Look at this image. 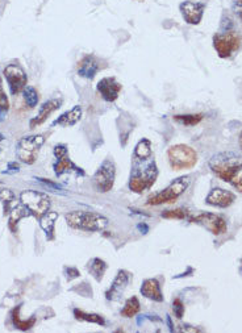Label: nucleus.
Returning a JSON list of instances; mask_svg holds the SVG:
<instances>
[{
	"mask_svg": "<svg viewBox=\"0 0 242 333\" xmlns=\"http://www.w3.org/2000/svg\"><path fill=\"white\" fill-rule=\"evenodd\" d=\"M8 166L11 167V170H8L7 173H17V171H19V170H20V166L17 164H16V162H11V164L8 165Z\"/></svg>",
	"mask_w": 242,
	"mask_h": 333,
	"instance_id": "c9c22d12",
	"label": "nucleus"
},
{
	"mask_svg": "<svg viewBox=\"0 0 242 333\" xmlns=\"http://www.w3.org/2000/svg\"><path fill=\"white\" fill-rule=\"evenodd\" d=\"M190 183H191V176L184 175L180 176L178 180L170 183L169 187L164 190V191L157 192L153 196L148 199L146 204L148 206H160V204H169V203H174L176 199L179 198L180 195L184 194L185 190L189 189Z\"/></svg>",
	"mask_w": 242,
	"mask_h": 333,
	"instance_id": "20e7f679",
	"label": "nucleus"
},
{
	"mask_svg": "<svg viewBox=\"0 0 242 333\" xmlns=\"http://www.w3.org/2000/svg\"><path fill=\"white\" fill-rule=\"evenodd\" d=\"M230 183H232L233 187H234V189H236L237 191L241 192V194H242V175L241 176L237 175L236 178H234V180H233Z\"/></svg>",
	"mask_w": 242,
	"mask_h": 333,
	"instance_id": "72a5a7b5",
	"label": "nucleus"
},
{
	"mask_svg": "<svg viewBox=\"0 0 242 333\" xmlns=\"http://www.w3.org/2000/svg\"><path fill=\"white\" fill-rule=\"evenodd\" d=\"M57 219L58 214L57 212H53V211H47L46 214H44L40 217V226L46 233L47 240L54 239V225H56V220Z\"/></svg>",
	"mask_w": 242,
	"mask_h": 333,
	"instance_id": "412c9836",
	"label": "nucleus"
},
{
	"mask_svg": "<svg viewBox=\"0 0 242 333\" xmlns=\"http://www.w3.org/2000/svg\"><path fill=\"white\" fill-rule=\"evenodd\" d=\"M233 11L242 21V0H233Z\"/></svg>",
	"mask_w": 242,
	"mask_h": 333,
	"instance_id": "2f4dec72",
	"label": "nucleus"
},
{
	"mask_svg": "<svg viewBox=\"0 0 242 333\" xmlns=\"http://www.w3.org/2000/svg\"><path fill=\"white\" fill-rule=\"evenodd\" d=\"M173 311L176 319H182L184 315V304L179 298H176L173 302Z\"/></svg>",
	"mask_w": 242,
	"mask_h": 333,
	"instance_id": "7c9ffc66",
	"label": "nucleus"
},
{
	"mask_svg": "<svg viewBox=\"0 0 242 333\" xmlns=\"http://www.w3.org/2000/svg\"><path fill=\"white\" fill-rule=\"evenodd\" d=\"M13 200H15V195L11 190H0V201L4 204V214L11 212V204H13Z\"/></svg>",
	"mask_w": 242,
	"mask_h": 333,
	"instance_id": "cd10ccee",
	"label": "nucleus"
},
{
	"mask_svg": "<svg viewBox=\"0 0 242 333\" xmlns=\"http://www.w3.org/2000/svg\"><path fill=\"white\" fill-rule=\"evenodd\" d=\"M61 106H62V99H51V100L45 101L41 106V108H40V111H38L37 116L31 120V123H29L31 128H36L37 125L44 124L47 120V117L50 116L54 111H57Z\"/></svg>",
	"mask_w": 242,
	"mask_h": 333,
	"instance_id": "f3484780",
	"label": "nucleus"
},
{
	"mask_svg": "<svg viewBox=\"0 0 242 333\" xmlns=\"http://www.w3.org/2000/svg\"><path fill=\"white\" fill-rule=\"evenodd\" d=\"M167 158L170 162V166L174 170L192 169L198 164V153L195 149L184 144L173 145L167 150Z\"/></svg>",
	"mask_w": 242,
	"mask_h": 333,
	"instance_id": "39448f33",
	"label": "nucleus"
},
{
	"mask_svg": "<svg viewBox=\"0 0 242 333\" xmlns=\"http://www.w3.org/2000/svg\"><path fill=\"white\" fill-rule=\"evenodd\" d=\"M3 74L7 79V83H8L11 94L17 95L21 91H24V88L26 87L28 78H26V74L25 71H24V69H22L20 65H17V63H10V65H7Z\"/></svg>",
	"mask_w": 242,
	"mask_h": 333,
	"instance_id": "9b49d317",
	"label": "nucleus"
},
{
	"mask_svg": "<svg viewBox=\"0 0 242 333\" xmlns=\"http://www.w3.org/2000/svg\"><path fill=\"white\" fill-rule=\"evenodd\" d=\"M20 200H21V204L28 208L31 215H35L38 219L44 214H46L49 208H50V199L44 192L28 190V191L21 192Z\"/></svg>",
	"mask_w": 242,
	"mask_h": 333,
	"instance_id": "0eeeda50",
	"label": "nucleus"
},
{
	"mask_svg": "<svg viewBox=\"0 0 242 333\" xmlns=\"http://www.w3.org/2000/svg\"><path fill=\"white\" fill-rule=\"evenodd\" d=\"M56 158H57V164L54 165V171H56V175L61 176L62 174H65V173H75V174H78V175H85L83 170L80 169V167L76 166V165L74 164L71 160H70L69 154L67 153L62 154V156H60V157H56Z\"/></svg>",
	"mask_w": 242,
	"mask_h": 333,
	"instance_id": "a211bd4d",
	"label": "nucleus"
},
{
	"mask_svg": "<svg viewBox=\"0 0 242 333\" xmlns=\"http://www.w3.org/2000/svg\"><path fill=\"white\" fill-rule=\"evenodd\" d=\"M44 142L45 139L44 136L41 135L22 137L17 144V148H16V156L24 164H35L36 160H37L38 151L44 145Z\"/></svg>",
	"mask_w": 242,
	"mask_h": 333,
	"instance_id": "423d86ee",
	"label": "nucleus"
},
{
	"mask_svg": "<svg viewBox=\"0 0 242 333\" xmlns=\"http://www.w3.org/2000/svg\"><path fill=\"white\" fill-rule=\"evenodd\" d=\"M191 273H194V269H192V267H189V269H187V271H185V273L180 274V275H176L175 278H182V277H185V275H190V274H191Z\"/></svg>",
	"mask_w": 242,
	"mask_h": 333,
	"instance_id": "e433bc0d",
	"label": "nucleus"
},
{
	"mask_svg": "<svg viewBox=\"0 0 242 333\" xmlns=\"http://www.w3.org/2000/svg\"><path fill=\"white\" fill-rule=\"evenodd\" d=\"M107 264L103 260H100V258H92L87 264L88 273L91 274L98 282H100L103 279V275L105 273V270H107Z\"/></svg>",
	"mask_w": 242,
	"mask_h": 333,
	"instance_id": "4be33fe9",
	"label": "nucleus"
},
{
	"mask_svg": "<svg viewBox=\"0 0 242 333\" xmlns=\"http://www.w3.org/2000/svg\"><path fill=\"white\" fill-rule=\"evenodd\" d=\"M141 294L145 298L154 300V302H164V295L160 291V285L155 278H149L142 282Z\"/></svg>",
	"mask_w": 242,
	"mask_h": 333,
	"instance_id": "6ab92c4d",
	"label": "nucleus"
},
{
	"mask_svg": "<svg viewBox=\"0 0 242 333\" xmlns=\"http://www.w3.org/2000/svg\"><path fill=\"white\" fill-rule=\"evenodd\" d=\"M37 180L40 181V182L45 183V185L50 186V187H53V189H56V190H61V187H60V186H58V185H56V183H53V182H50V181L44 180V178H37Z\"/></svg>",
	"mask_w": 242,
	"mask_h": 333,
	"instance_id": "f704fd0d",
	"label": "nucleus"
},
{
	"mask_svg": "<svg viewBox=\"0 0 242 333\" xmlns=\"http://www.w3.org/2000/svg\"><path fill=\"white\" fill-rule=\"evenodd\" d=\"M98 92L100 94V96L103 97L104 100L108 103H112L119 97L120 91H121V83H119L116 81V78L114 76H107V78L100 79V82L98 83Z\"/></svg>",
	"mask_w": 242,
	"mask_h": 333,
	"instance_id": "2eb2a0df",
	"label": "nucleus"
},
{
	"mask_svg": "<svg viewBox=\"0 0 242 333\" xmlns=\"http://www.w3.org/2000/svg\"><path fill=\"white\" fill-rule=\"evenodd\" d=\"M20 305L17 308H15V310H13V312H12V320H13V324H15V327L17 328V329H20V330H28V329H31L32 327H33V325H35V323H36V318H31L29 319V320H24L22 321L21 319H20V315H19V312H20Z\"/></svg>",
	"mask_w": 242,
	"mask_h": 333,
	"instance_id": "a878e982",
	"label": "nucleus"
},
{
	"mask_svg": "<svg viewBox=\"0 0 242 333\" xmlns=\"http://www.w3.org/2000/svg\"><path fill=\"white\" fill-rule=\"evenodd\" d=\"M167 323H169V327H170V330H171V332H174V327H173V324H171V319H170V316H167Z\"/></svg>",
	"mask_w": 242,
	"mask_h": 333,
	"instance_id": "58836bf2",
	"label": "nucleus"
},
{
	"mask_svg": "<svg viewBox=\"0 0 242 333\" xmlns=\"http://www.w3.org/2000/svg\"><path fill=\"white\" fill-rule=\"evenodd\" d=\"M238 142H239V148H241V150H242V131H241V133H239Z\"/></svg>",
	"mask_w": 242,
	"mask_h": 333,
	"instance_id": "ea45409f",
	"label": "nucleus"
},
{
	"mask_svg": "<svg viewBox=\"0 0 242 333\" xmlns=\"http://www.w3.org/2000/svg\"><path fill=\"white\" fill-rule=\"evenodd\" d=\"M212 173L224 182H232L242 170V156L234 151H223L212 156L209 160Z\"/></svg>",
	"mask_w": 242,
	"mask_h": 333,
	"instance_id": "f03ea898",
	"label": "nucleus"
},
{
	"mask_svg": "<svg viewBox=\"0 0 242 333\" xmlns=\"http://www.w3.org/2000/svg\"><path fill=\"white\" fill-rule=\"evenodd\" d=\"M180 12H182L183 19L187 24L191 25H198L201 21L203 16H204L205 4L201 2H192V0H187L183 2L179 6Z\"/></svg>",
	"mask_w": 242,
	"mask_h": 333,
	"instance_id": "f8f14e48",
	"label": "nucleus"
},
{
	"mask_svg": "<svg viewBox=\"0 0 242 333\" xmlns=\"http://www.w3.org/2000/svg\"><path fill=\"white\" fill-rule=\"evenodd\" d=\"M190 216V212L185 208H175V210H169L162 212V217L165 219H179V220H184Z\"/></svg>",
	"mask_w": 242,
	"mask_h": 333,
	"instance_id": "c85d7f7f",
	"label": "nucleus"
},
{
	"mask_svg": "<svg viewBox=\"0 0 242 333\" xmlns=\"http://www.w3.org/2000/svg\"><path fill=\"white\" fill-rule=\"evenodd\" d=\"M158 176V169L153 156L137 157L133 154L132 171L129 180V189L136 194H142L154 185Z\"/></svg>",
	"mask_w": 242,
	"mask_h": 333,
	"instance_id": "f257e3e1",
	"label": "nucleus"
},
{
	"mask_svg": "<svg viewBox=\"0 0 242 333\" xmlns=\"http://www.w3.org/2000/svg\"><path fill=\"white\" fill-rule=\"evenodd\" d=\"M100 70V61L92 54L85 56L78 62V75L86 79H94Z\"/></svg>",
	"mask_w": 242,
	"mask_h": 333,
	"instance_id": "dca6fc26",
	"label": "nucleus"
},
{
	"mask_svg": "<svg viewBox=\"0 0 242 333\" xmlns=\"http://www.w3.org/2000/svg\"><path fill=\"white\" fill-rule=\"evenodd\" d=\"M8 108H10V101H8V97L4 92L3 83H2V79H0V120L4 119V115H7Z\"/></svg>",
	"mask_w": 242,
	"mask_h": 333,
	"instance_id": "c756f323",
	"label": "nucleus"
},
{
	"mask_svg": "<svg viewBox=\"0 0 242 333\" xmlns=\"http://www.w3.org/2000/svg\"><path fill=\"white\" fill-rule=\"evenodd\" d=\"M82 119V108L80 106H75L71 110L61 115L56 121L53 123V126L62 125V126H72L79 123V120Z\"/></svg>",
	"mask_w": 242,
	"mask_h": 333,
	"instance_id": "aec40b11",
	"label": "nucleus"
},
{
	"mask_svg": "<svg viewBox=\"0 0 242 333\" xmlns=\"http://www.w3.org/2000/svg\"><path fill=\"white\" fill-rule=\"evenodd\" d=\"M79 275H80V273H79V270L75 269V267H69V269H67V279L69 280L74 279V278H78Z\"/></svg>",
	"mask_w": 242,
	"mask_h": 333,
	"instance_id": "473e14b6",
	"label": "nucleus"
},
{
	"mask_svg": "<svg viewBox=\"0 0 242 333\" xmlns=\"http://www.w3.org/2000/svg\"><path fill=\"white\" fill-rule=\"evenodd\" d=\"M115 176H116V166L115 162L111 158H107L103 164L100 165L96 173H95L92 182L96 191L108 192L112 190L115 183Z\"/></svg>",
	"mask_w": 242,
	"mask_h": 333,
	"instance_id": "1a4fd4ad",
	"label": "nucleus"
},
{
	"mask_svg": "<svg viewBox=\"0 0 242 333\" xmlns=\"http://www.w3.org/2000/svg\"><path fill=\"white\" fill-rule=\"evenodd\" d=\"M24 100H25V104L29 108H35L38 104V92L36 91L35 88L31 87V86H26L24 88Z\"/></svg>",
	"mask_w": 242,
	"mask_h": 333,
	"instance_id": "bb28decb",
	"label": "nucleus"
},
{
	"mask_svg": "<svg viewBox=\"0 0 242 333\" xmlns=\"http://www.w3.org/2000/svg\"><path fill=\"white\" fill-rule=\"evenodd\" d=\"M140 310H141V304H140L139 298L137 296H132L124 304V308L121 310V316L123 318H133V316L139 314Z\"/></svg>",
	"mask_w": 242,
	"mask_h": 333,
	"instance_id": "5701e85b",
	"label": "nucleus"
},
{
	"mask_svg": "<svg viewBox=\"0 0 242 333\" xmlns=\"http://www.w3.org/2000/svg\"><path fill=\"white\" fill-rule=\"evenodd\" d=\"M74 316H75L76 320L98 324V325H101V327L105 325V320L103 319V316H100V315L98 314H87V312H83L82 310L75 308V310H74Z\"/></svg>",
	"mask_w": 242,
	"mask_h": 333,
	"instance_id": "393cba45",
	"label": "nucleus"
},
{
	"mask_svg": "<svg viewBox=\"0 0 242 333\" xmlns=\"http://www.w3.org/2000/svg\"><path fill=\"white\" fill-rule=\"evenodd\" d=\"M239 273H241L242 275V260H241V265H239Z\"/></svg>",
	"mask_w": 242,
	"mask_h": 333,
	"instance_id": "a19ab883",
	"label": "nucleus"
},
{
	"mask_svg": "<svg viewBox=\"0 0 242 333\" xmlns=\"http://www.w3.org/2000/svg\"><path fill=\"white\" fill-rule=\"evenodd\" d=\"M236 201V195L232 191L225 189H220V187H214L209 191V194L205 198V203L208 206L217 208H228Z\"/></svg>",
	"mask_w": 242,
	"mask_h": 333,
	"instance_id": "ddd939ff",
	"label": "nucleus"
},
{
	"mask_svg": "<svg viewBox=\"0 0 242 333\" xmlns=\"http://www.w3.org/2000/svg\"><path fill=\"white\" fill-rule=\"evenodd\" d=\"M129 279H130V274L126 270H120L117 273L116 278H115L114 283L111 285L108 291L105 292V298L111 302H119L121 296L124 295L126 287H128Z\"/></svg>",
	"mask_w": 242,
	"mask_h": 333,
	"instance_id": "4468645a",
	"label": "nucleus"
},
{
	"mask_svg": "<svg viewBox=\"0 0 242 333\" xmlns=\"http://www.w3.org/2000/svg\"><path fill=\"white\" fill-rule=\"evenodd\" d=\"M241 40L233 31L220 32L213 36V47L220 58H230L239 49Z\"/></svg>",
	"mask_w": 242,
	"mask_h": 333,
	"instance_id": "6e6552de",
	"label": "nucleus"
},
{
	"mask_svg": "<svg viewBox=\"0 0 242 333\" xmlns=\"http://www.w3.org/2000/svg\"><path fill=\"white\" fill-rule=\"evenodd\" d=\"M65 219L72 229L87 230V232H100L108 225L107 217L90 211H72L65 216Z\"/></svg>",
	"mask_w": 242,
	"mask_h": 333,
	"instance_id": "7ed1b4c3",
	"label": "nucleus"
},
{
	"mask_svg": "<svg viewBox=\"0 0 242 333\" xmlns=\"http://www.w3.org/2000/svg\"><path fill=\"white\" fill-rule=\"evenodd\" d=\"M190 221H191V223L199 224V225H201L203 228L209 230L214 236H221V235H225V233L228 232L227 220H225L223 216H220V215L212 214V212L199 214L198 216L191 217Z\"/></svg>",
	"mask_w": 242,
	"mask_h": 333,
	"instance_id": "9d476101",
	"label": "nucleus"
},
{
	"mask_svg": "<svg viewBox=\"0 0 242 333\" xmlns=\"http://www.w3.org/2000/svg\"><path fill=\"white\" fill-rule=\"evenodd\" d=\"M203 113H191V115H175L174 120L180 125L184 126H195L203 120Z\"/></svg>",
	"mask_w": 242,
	"mask_h": 333,
	"instance_id": "b1692460",
	"label": "nucleus"
},
{
	"mask_svg": "<svg viewBox=\"0 0 242 333\" xmlns=\"http://www.w3.org/2000/svg\"><path fill=\"white\" fill-rule=\"evenodd\" d=\"M139 229H144L145 230V233L148 232L149 230V228H148V225H146V224H139Z\"/></svg>",
	"mask_w": 242,
	"mask_h": 333,
	"instance_id": "4c0bfd02",
	"label": "nucleus"
}]
</instances>
